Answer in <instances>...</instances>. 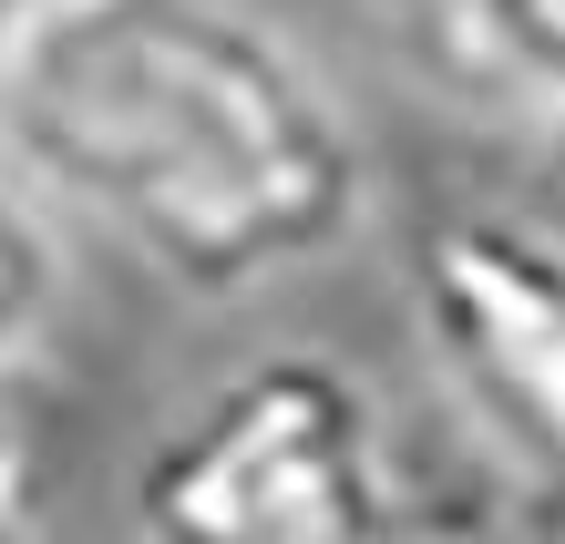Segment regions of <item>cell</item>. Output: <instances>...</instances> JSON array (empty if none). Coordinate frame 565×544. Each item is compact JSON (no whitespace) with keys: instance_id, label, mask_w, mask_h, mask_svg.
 Segmentation results:
<instances>
[{"instance_id":"1","label":"cell","mask_w":565,"mask_h":544,"mask_svg":"<svg viewBox=\"0 0 565 544\" xmlns=\"http://www.w3.org/2000/svg\"><path fill=\"white\" fill-rule=\"evenodd\" d=\"M0 175L175 298H257L371 226V134L247 0H0Z\"/></svg>"},{"instance_id":"2","label":"cell","mask_w":565,"mask_h":544,"mask_svg":"<svg viewBox=\"0 0 565 544\" xmlns=\"http://www.w3.org/2000/svg\"><path fill=\"white\" fill-rule=\"evenodd\" d=\"M412 452L360 370L329 350H278L216 381L145 452V544H391Z\"/></svg>"},{"instance_id":"3","label":"cell","mask_w":565,"mask_h":544,"mask_svg":"<svg viewBox=\"0 0 565 544\" xmlns=\"http://www.w3.org/2000/svg\"><path fill=\"white\" fill-rule=\"evenodd\" d=\"M422 329L483 431L565 483V236L535 216H443L422 247Z\"/></svg>"},{"instance_id":"4","label":"cell","mask_w":565,"mask_h":544,"mask_svg":"<svg viewBox=\"0 0 565 544\" xmlns=\"http://www.w3.org/2000/svg\"><path fill=\"white\" fill-rule=\"evenodd\" d=\"M62 309H73V236L42 195L0 175V391H21L42 370Z\"/></svg>"},{"instance_id":"5","label":"cell","mask_w":565,"mask_h":544,"mask_svg":"<svg viewBox=\"0 0 565 544\" xmlns=\"http://www.w3.org/2000/svg\"><path fill=\"white\" fill-rule=\"evenodd\" d=\"M391 544H535V534H524L514 493H483V483H452V472L412 462V493H402Z\"/></svg>"},{"instance_id":"6","label":"cell","mask_w":565,"mask_h":544,"mask_svg":"<svg viewBox=\"0 0 565 544\" xmlns=\"http://www.w3.org/2000/svg\"><path fill=\"white\" fill-rule=\"evenodd\" d=\"M0 544H42V431L21 391H0Z\"/></svg>"},{"instance_id":"7","label":"cell","mask_w":565,"mask_h":544,"mask_svg":"<svg viewBox=\"0 0 565 544\" xmlns=\"http://www.w3.org/2000/svg\"><path fill=\"white\" fill-rule=\"evenodd\" d=\"M524 216H535L545 236H565V93L535 114V206Z\"/></svg>"}]
</instances>
